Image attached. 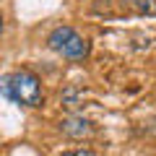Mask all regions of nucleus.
Instances as JSON below:
<instances>
[{
  "instance_id": "nucleus-1",
  "label": "nucleus",
  "mask_w": 156,
  "mask_h": 156,
  "mask_svg": "<svg viewBox=\"0 0 156 156\" xmlns=\"http://www.w3.org/2000/svg\"><path fill=\"white\" fill-rule=\"evenodd\" d=\"M3 94L23 107H42V83L31 70H16L3 78Z\"/></svg>"
},
{
  "instance_id": "nucleus-2",
  "label": "nucleus",
  "mask_w": 156,
  "mask_h": 156,
  "mask_svg": "<svg viewBox=\"0 0 156 156\" xmlns=\"http://www.w3.org/2000/svg\"><path fill=\"white\" fill-rule=\"evenodd\" d=\"M47 44H50L52 52L68 57V60H83V57H89V50H91L89 42L70 26H57L47 37Z\"/></svg>"
},
{
  "instance_id": "nucleus-3",
  "label": "nucleus",
  "mask_w": 156,
  "mask_h": 156,
  "mask_svg": "<svg viewBox=\"0 0 156 156\" xmlns=\"http://www.w3.org/2000/svg\"><path fill=\"white\" fill-rule=\"evenodd\" d=\"M60 130L65 135H70V138H89L91 135V125L86 122L83 117H68V120H62Z\"/></svg>"
},
{
  "instance_id": "nucleus-4",
  "label": "nucleus",
  "mask_w": 156,
  "mask_h": 156,
  "mask_svg": "<svg viewBox=\"0 0 156 156\" xmlns=\"http://www.w3.org/2000/svg\"><path fill=\"white\" fill-rule=\"evenodd\" d=\"M122 8L135 16H156V0H122Z\"/></svg>"
},
{
  "instance_id": "nucleus-5",
  "label": "nucleus",
  "mask_w": 156,
  "mask_h": 156,
  "mask_svg": "<svg viewBox=\"0 0 156 156\" xmlns=\"http://www.w3.org/2000/svg\"><path fill=\"white\" fill-rule=\"evenodd\" d=\"M60 156H96V154L89 148H76V151H62Z\"/></svg>"
}]
</instances>
